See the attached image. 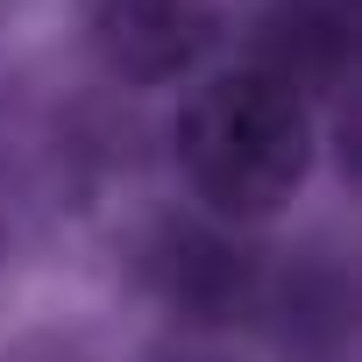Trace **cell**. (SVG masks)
Instances as JSON below:
<instances>
[{
	"mask_svg": "<svg viewBox=\"0 0 362 362\" xmlns=\"http://www.w3.org/2000/svg\"><path fill=\"white\" fill-rule=\"evenodd\" d=\"M177 177L214 221H277L313 170V107L256 64L214 71L170 121Z\"/></svg>",
	"mask_w": 362,
	"mask_h": 362,
	"instance_id": "cell-1",
	"label": "cell"
},
{
	"mask_svg": "<svg viewBox=\"0 0 362 362\" xmlns=\"http://www.w3.org/2000/svg\"><path fill=\"white\" fill-rule=\"evenodd\" d=\"M78 36L107 78L149 93L185 86L214 64V50L228 43V8L221 0H78Z\"/></svg>",
	"mask_w": 362,
	"mask_h": 362,
	"instance_id": "cell-2",
	"label": "cell"
},
{
	"mask_svg": "<svg viewBox=\"0 0 362 362\" xmlns=\"http://www.w3.org/2000/svg\"><path fill=\"white\" fill-rule=\"evenodd\" d=\"M355 57V8L348 0H263L249 15V64L291 86L305 107L341 93Z\"/></svg>",
	"mask_w": 362,
	"mask_h": 362,
	"instance_id": "cell-3",
	"label": "cell"
}]
</instances>
